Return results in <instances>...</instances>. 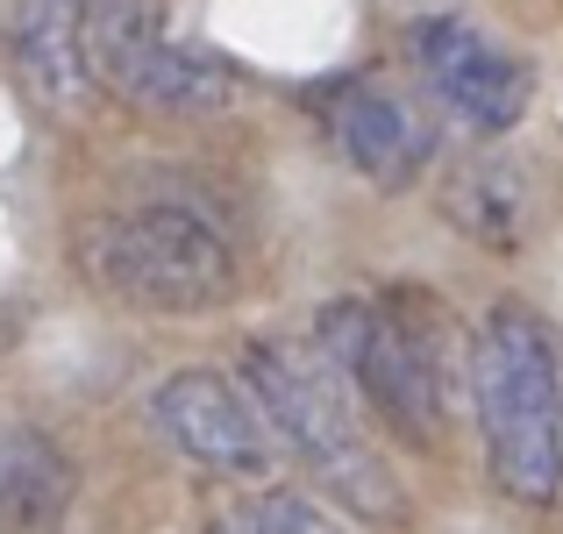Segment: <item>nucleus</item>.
<instances>
[{
    "instance_id": "obj_1",
    "label": "nucleus",
    "mask_w": 563,
    "mask_h": 534,
    "mask_svg": "<svg viewBox=\"0 0 563 534\" xmlns=\"http://www.w3.org/2000/svg\"><path fill=\"white\" fill-rule=\"evenodd\" d=\"M471 385H478L493 478L528 507H550L563 492V399L550 329L521 307H499L471 349Z\"/></svg>"
},
{
    "instance_id": "obj_2",
    "label": "nucleus",
    "mask_w": 563,
    "mask_h": 534,
    "mask_svg": "<svg viewBox=\"0 0 563 534\" xmlns=\"http://www.w3.org/2000/svg\"><path fill=\"white\" fill-rule=\"evenodd\" d=\"M79 264L100 292L151 314H207L235 286L229 243L186 207H129V214L86 221Z\"/></svg>"
},
{
    "instance_id": "obj_6",
    "label": "nucleus",
    "mask_w": 563,
    "mask_h": 534,
    "mask_svg": "<svg viewBox=\"0 0 563 534\" xmlns=\"http://www.w3.org/2000/svg\"><path fill=\"white\" fill-rule=\"evenodd\" d=\"M413 57H421L428 86L464 114L471 129H514L528 108V71L499 51L493 36H478L471 22H428L413 36Z\"/></svg>"
},
{
    "instance_id": "obj_7",
    "label": "nucleus",
    "mask_w": 563,
    "mask_h": 534,
    "mask_svg": "<svg viewBox=\"0 0 563 534\" xmlns=\"http://www.w3.org/2000/svg\"><path fill=\"white\" fill-rule=\"evenodd\" d=\"M335 143H343V157L364 178H378V186H407L428 157L421 114H413L407 100L378 93V86H350V93L335 100Z\"/></svg>"
},
{
    "instance_id": "obj_3",
    "label": "nucleus",
    "mask_w": 563,
    "mask_h": 534,
    "mask_svg": "<svg viewBox=\"0 0 563 534\" xmlns=\"http://www.w3.org/2000/svg\"><path fill=\"white\" fill-rule=\"evenodd\" d=\"M250 392L264 399L272 427L357 507L385 513L393 485H385L378 449L364 442V427L350 421L343 399V364L329 349H292V343H250Z\"/></svg>"
},
{
    "instance_id": "obj_4",
    "label": "nucleus",
    "mask_w": 563,
    "mask_h": 534,
    "mask_svg": "<svg viewBox=\"0 0 563 534\" xmlns=\"http://www.w3.org/2000/svg\"><path fill=\"white\" fill-rule=\"evenodd\" d=\"M321 349L343 364V378L413 442H435L442 421V364L421 335L407 329V314L372 300H335L321 314Z\"/></svg>"
},
{
    "instance_id": "obj_9",
    "label": "nucleus",
    "mask_w": 563,
    "mask_h": 534,
    "mask_svg": "<svg viewBox=\"0 0 563 534\" xmlns=\"http://www.w3.org/2000/svg\"><path fill=\"white\" fill-rule=\"evenodd\" d=\"M71 507V464L43 435L0 442V534H51Z\"/></svg>"
},
{
    "instance_id": "obj_5",
    "label": "nucleus",
    "mask_w": 563,
    "mask_h": 534,
    "mask_svg": "<svg viewBox=\"0 0 563 534\" xmlns=\"http://www.w3.org/2000/svg\"><path fill=\"white\" fill-rule=\"evenodd\" d=\"M151 421L179 442L186 456L214 470H257L272 464V413L250 392V378H221V370H179L151 392Z\"/></svg>"
},
{
    "instance_id": "obj_10",
    "label": "nucleus",
    "mask_w": 563,
    "mask_h": 534,
    "mask_svg": "<svg viewBox=\"0 0 563 534\" xmlns=\"http://www.w3.org/2000/svg\"><path fill=\"white\" fill-rule=\"evenodd\" d=\"M214 534H343V527L292 492H264V499H243L235 513H221Z\"/></svg>"
},
{
    "instance_id": "obj_8",
    "label": "nucleus",
    "mask_w": 563,
    "mask_h": 534,
    "mask_svg": "<svg viewBox=\"0 0 563 534\" xmlns=\"http://www.w3.org/2000/svg\"><path fill=\"white\" fill-rule=\"evenodd\" d=\"M165 51H172V36H165V8L157 0H86V71L108 93L136 100Z\"/></svg>"
}]
</instances>
